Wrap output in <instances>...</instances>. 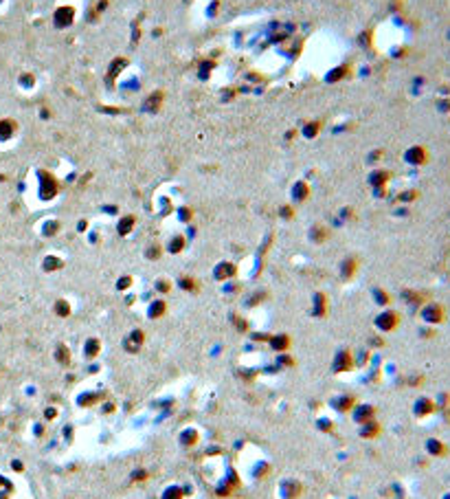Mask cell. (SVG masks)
Here are the masks:
<instances>
[{
  "mask_svg": "<svg viewBox=\"0 0 450 499\" xmlns=\"http://www.w3.org/2000/svg\"><path fill=\"white\" fill-rule=\"evenodd\" d=\"M353 368H356V363H353V354L349 350H338L336 352V357L332 361V372L334 374H347V372H351Z\"/></svg>",
  "mask_w": 450,
  "mask_h": 499,
  "instance_id": "cell-1",
  "label": "cell"
},
{
  "mask_svg": "<svg viewBox=\"0 0 450 499\" xmlns=\"http://www.w3.org/2000/svg\"><path fill=\"white\" fill-rule=\"evenodd\" d=\"M349 413H351V420L356 424H365V422H369V420H376L378 409L374 405H369V402H356V407H353Z\"/></svg>",
  "mask_w": 450,
  "mask_h": 499,
  "instance_id": "cell-2",
  "label": "cell"
},
{
  "mask_svg": "<svg viewBox=\"0 0 450 499\" xmlns=\"http://www.w3.org/2000/svg\"><path fill=\"white\" fill-rule=\"evenodd\" d=\"M398 326H400V315L395 310H382L376 317V328L380 332H393Z\"/></svg>",
  "mask_w": 450,
  "mask_h": 499,
  "instance_id": "cell-3",
  "label": "cell"
},
{
  "mask_svg": "<svg viewBox=\"0 0 450 499\" xmlns=\"http://www.w3.org/2000/svg\"><path fill=\"white\" fill-rule=\"evenodd\" d=\"M437 411V405L430 396H417L413 402V416L415 418H428Z\"/></svg>",
  "mask_w": 450,
  "mask_h": 499,
  "instance_id": "cell-4",
  "label": "cell"
},
{
  "mask_svg": "<svg viewBox=\"0 0 450 499\" xmlns=\"http://www.w3.org/2000/svg\"><path fill=\"white\" fill-rule=\"evenodd\" d=\"M356 396L353 394H338L334 398H329V407L336 411V413H349L353 407H356Z\"/></svg>",
  "mask_w": 450,
  "mask_h": 499,
  "instance_id": "cell-5",
  "label": "cell"
},
{
  "mask_svg": "<svg viewBox=\"0 0 450 499\" xmlns=\"http://www.w3.org/2000/svg\"><path fill=\"white\" fill-rule=\"evenodd\" d=\"M422 319L428 323V326H439V323L446 319L443 306H439V304H426L424 308H422Z\"/></svg>",
  "mask_w": 450,
  "mask_h": 499,
  "instance_id": "cell-6",
  "label": "cell"
},
{
  "mask_svg": "<svg viewBox=\"0 0 450 499\" xmlns=\"http://www.w3.org/2000/svg\"><path fill=\"white\" fill-rule=\"evenodd\" d=\"M178 442H180V447H185V449H194V447H198V442H200V431H198L196 426H185V429L178 434Z\"/></svg>",
  "mask_w": 450,
  "mask_h": 499,
  "instance_id": "cell-7",
  "label": "cell"
},
{
  "mask_svg": "<svg viewBox=\"0 0 450 499\" xmlns=\"http://www.w3.org/2000/svg\"><path fill=\"white\" fill-rule=\"evenodd\" d=\"M424 449L430 458H446L448 455V444L443 440H439V438H428V440L424 442Z\"/></svg>",
  "mask_w": 450,
  "mask_h": 499,
  "instance_id": "cell-8",
  "label": "cell"
},
{
  "mask_svg": "<svg viewBox=\"0 0 450 499\" xmlns=\"http://www.w3.org/2000/svg\"><path fill=\"white\" fill-rule=\"evenodd\" d=\"M143 343H145V332L143 330H132V332L125 336L123 341V347L128 350L130 354H136L143 347Z\"/></svg>",
  "mask_w": 450,
  "mask_h": 499,
  "instance_id": "cell-9",
  "label": "cell"
},
{
  "mask_svg": "<svg viewBox=\"0 0 450 499\" xmlns=\"http://www.w3.org/2000/svg\"><path fill=\"white\" fill-rule=\"evenodd\" d=\"M303 492V486L301 482H297V479H286V482H281L279 486V495L284 499H299Z\"/></svg>",
  "mask_w": 450,
  "mask_h": 499,
  "instance_id": "cell-10",
  "label": "cell"
},
{
  "mask_svg": "<svg viewBox=\"0 0 450 499\" xmlns=\"http://www.w3.org/2000/svg\"><path fill=\"white\" fill-rule=\"evenodd\" d=\"M380 434H382V424L378 420H369V422L360 424V431H358V436L363 440H376Z\"/></svg>",
  "mask_w": 450,
  "mask_h": 499,
  "instance_id": "cell-11",
  "label": "cell"
},
{
  "mask_svg": "<svg viewBox=\"0 0 450 499\" xmlns=\"http://www.w3.org/2000/svg\"><path fill=\"white\" fill-rule=\"evenodd\" d=\"M268 343H270V347H273L275 352L281 354V352L290 350L292 339H290V334H275V336H270V339H268Z\"/></svg>",
  "mask_w": 450,
  "mask_h": 499,
  "instance_id": "cell-12",
  "label": "cell"
},
{
  "mask_svg": "<svg viewBox=\"0 0 450 499\" xmlns=\"http://www.w3.org/2000/svg\"><path fill=\"white\" fill-rule=\"evenodd\" d=\"M101 400H104V396H101L99 392H81L79 396H77V405L79 407H95Z\"/></svg>",
  "mask_w": 450,
  "mask_h": 499,
  "instance_id": "cell-13",
  "label": "cell"
},
{
  "mask_svg": "<svg viewBox=\"0 0 450 499\" xmlns=\"http://www.w3.org/2000/svg\"><path fill=\"white\" fill-rule=\"evenodd\" d=\"M235 273H237V268L231 262H222L215 266V279H231V277H235Z\"/></svg>",
  "mask_w": 450,
  "mask_h": 499,
  "instance_id": "cell-14",
  "label": "cell"
},
{
  "mask_svg": "<svg viewBox=\"0 0 450 499\" xmlns=\"http://www.w3.org/2000/svg\"><path fill=\"white\" fill-rule=\"evenodd\" d=\"M42 198H53L57 194V183L53 176H46V174H42Z\"/></svg>",
  "mask_w": 450,
  "mask_h": 499,
  "instance_id": "cell-15",
  "label": "cell"
},
{
  "mask_svg": "<svg viewBox=\"0 0 450 499\" xmlns=\"http://www.w3.org/2000/svg\"><path fill=\"white\" fill-rule=\"evenodd\" d=\"M99 354H101V341L99 339H88L86 343H83V357L88 361L97 359Z\"/></svg>",
  "mask_w": 450,
  "mask_h": 499,
  "instance_id": "cell-16",
  "label": "cell"
},
{
  "mask_svg": "<svg viewBox=\"0 0 450 499\" xmlns=\"http://www.w3.org/2000/svg\"><path fill=\"white\" fill-rule=\"evenodd\" d=\"M327 312V299L323 293H316L314 295V306H312V315L314 317H323Z\"/></svg>",
  "mask_w": 450,
  "mask_h": 499,
  "instance_id": "cell-17",
  "label": "cell"
},
{
  "mask_svg": "<svg viewBox=\"0 0 450 499\" xmlns=\"http://www.w3.org/2000/svg\"><path fill=\"white\" fill-rule=\"evenodd\" d=\"M165 312H167V304L163 302V299H156V302L149 306L147 315H149V319H158V317H163Z\"/></svg>",
  "mask_w": 450,
  "mask_h": 499,
  "instance_id": "cell-18",
  "label": "cell"
},
{
  "mask_svg": "<svg viewBox=\"0 0 450 499\" xmlns=\"http://www.w3.org/2000/svg\"><path fill=\"white\" fill-rule=\"evenodd\" d=\"M55 361L59 365H70V350L64 343H59L55 347Z\"/></svg>",
  "mask_w": 450,
  "mask_h": 499,
  "instance_id": "cell-19",
  "label": "cell"
},
{
  "mask_svg": "<svg viewBox=\"0 0 450 499\" xmlns=\"http://www.w3.org/2000/svg\"><path fill=\"white\" fill-rule=\"evenodd\" d=\"M14 130H16L14 121H11V119H3V121H0V141H7L9 136L14 134Z\"/></svg>",
  "mask_w": 450,
  "mask_h": 499,
  "instance_id": "cell-20",
  "label": "cell"
},
{
  "mask_svg": "<svg viewBox=\"0 0 450 499\" xmlns=\"http://www.w3.org/2000/svg\"><path fill=\"white\" fill-rule=\"evenodd\" d=\"M160 499H185V490H183V486H167L165 488V492H163V497Z\"/></svg>",
  "mask_w": 450,
  "mask_h": 499,
  "instance_id": "cell-21",
  "label": "cell"
},
{
  "mask_svg": "<svg viewBox=\"0 0 450 499\" xmlns=\"http://www.w3.org/2000/svg\"><path fill=\"white\" fill-rule=\"evenodd\" d=\"M356 268H358V262L356 260H345L343 262V266H340V273H343V277L345 279H351L353 277V273H356Z\"/></svg>",
  "mask_w": 450,
  "mask_h": 499,
  "instance_id": "cell-22",
  "label": "cell"
},
{
  "mask_svg": "<svg viewBox=\"0 0 450 499\" xmlns=\"http://www.w3.org/2000/svg\"><path fill=\"white\" fill-rule=\"evenodd\" d=\"M132 227H134V218H132V216H125V218L119 220V227H117V229H119V233H121V236H128V233L132 231Z\"/></svg>",
  "mask_w": 450,
  "mask_h": 499,
  "instance_id": "cell-23",
  "label": "cell"
},
{
  "mask_svg": "<svg viewBox=\"0 0 450 499\" xmlns=\"http://www.w3.org/2000/svg\"><path fill=\"white\" fill-rule=\"evenodd\" d=\"M308 194H310V189H308V185H305V183H297L295 189H292V196H295V200H299V202L305 200Z\"/></svg>",
  "mask_w": 450,
  "mask_h": 499,
  "instance_id": "cell-24",
  "label": "cell"
},
{
  "mask_svg": "<svg viewBox=\"0 0 450 499\" xmlns=\"http://www.w3.org/2000/svg\"><path fill=\"white\" fill-rule=\"evenodd\" d=\"M310 238L314 240V242H323V240L327 238V229H325V227H321V225H316L314 229L310 231Z\"/></svg>",
  "mask_w": 450,
  "mask_h": 499,
  "instance_id": "cell-25",
  "label": "cell"
},
{
  "mask_svg": "<svg viewBox=\"0 0 450 499\" xmlns=\"http://www.w3.org/2000/svg\"><path fill=\"white\" fill-rule=\"evenodd\" d=\"M183 249H185V238L183 236H173L169 240V251L171 253H180Z\"/></svg>",
  "mask_w": 450,
  "mask_h": 499,
  "instance_id": "cell-26",
  "label": "cell"
},
{
  "mask_svg": "<svg viewBox=\"0 0 450 499\" xmlns=\"http://www.w3.org/2000/svg\"><path fill=\"white\" fill-rule=\"evenodd\" d=\"M316 429L323 431V434H332V431H334V422L329 418H319V420H316Z\"/></svg>",
  "mask_w": 450,
  "mask_h": 499,
  "instance_id": "cell-27",
  "label": "cell"
},
{
  "mask_svg": "<svg viewBox=\"0 0 450 499\" xmlns=\"http://www.w3.org/2000/svg\"><path fill=\"white\" fill-rule=\"evenodd\" d=\"M55 312L59 317H68L70 315V304L66 302V299H57L55 302Z\"/></svg>",
  "mask_w": 450,
  "mask_h": 499,
  "instance_id": "cell-28",
  "label": "cell"
},
{
  "mask_svg": "<svg viewBox=\"0 0 450 499\" xmlns=\"http://www.w3.org/2000/svg\"><path fill=\"white\" fill-rule=\"evenodd\" d=\"M180 288H183V291L196 293V291H198V284H196L194 277H183V279H180Z\"/></svg>",
  "mask_w": 450,
  "mask_h": 499,
  "instance_id": "cell-29",
  "label": "cell"
},
{
  "mask_svg": "<svg viewBox=\"0 0 450 499\" xmlns=\"http://www.w3.org/2000/svg\"><path fill=\"white\" fill-rule=\"evenodd\" d=\"M44 268L46 270H49V273H51V270H55V268H62V260H57V257H46V260H44Z\"/></svg>",
  "mask_w": 450,
  "mask_h": 499,
  "instance_id": "cell-30",
  "label": "cell"
},
{
  "mask_svg": "<svg viewBox=\"0 0 450 499\" xmlns=\"http://www.w3.org/2000/svg\"><path fill=\"white\" fill-rule=\"evenodd\" d=\"M295 363H297V361L292 359V357H288V354H284V352L277 357V368H279V365H284V368H292Z\"/></svg>",
  "mask_w": 450,
  "mask_h": 499,
  "instance_id": "cell-31",
  "label": "cell"
},
{
  "mask_svg": "<svg viewBox=\"0 0 450 499\" xmlns=\"http://www.w3.org/2000/svg\"><path fill=\"white\" fill-rule=\"evenodd\" d=\"M374 295H376V302L380 304V306H387L389 302H391V297H389V295H387L385 291H380V288H376Z\"/></svg>",
  "mask_w": 450,
  "mask_h": 499,
  "instance_id": "cell-32",
  "label": "cell"
},
{
  "mask_svg": "<svg viewBox=\"0 0 450 499\" xmlns=\"http://www.w3.org/2000/svg\"><path fill=\"white\" fill-rule=\"evenodd\" d=\"M406 159H409L411 163H424V161H426V156H424L422 150H419V152H415V150H413V152L406 154Z\"/></svg>",
  "mask_w": 450,
  "mask_h": 499,
  "instance_id": "cell-33",
  "label": "cell"
},
{
  "mask_svg": "<svg viewBox=\"0 0 450 499\" xmlns=\"http://www.w3.org/2000/svg\"><path fill=\"white\" fill-rule=\"evenodd\" d=\"M147 477H149V473L145 471V468H139V471L132 473V482H145Z\"/></svg>",
  "mask_w": 450,
  "mask_h": 499,
  "instance_id": "cell-34",
  "label": "cell"
},
{
  "mask_svg": "<svg viewBox=\"0 0 450 499\" xmlns=\"http://www.w3.org/2000/svg\"><path fill=\"white\" fill-rule=\"evenodd\" d=\"M268 471H270V466L266 464V462H259V464H257V468H255V473H253V475H255V477H263V475H266Z\"/></svg>",
  "mask_w": 450,
  "mask_h": 499,
  "instance_id": "cell-35",
  "label": "cell"
},
{
  "mask_svg": "<svg viewBox=\"0 0 450 499\" xmlns=\"http://www.w3.org/2000/svg\"><path fill=\"white\" fill-rule=\"evenodd\" d=\"M156 288H158L160 293H169L171 291V284H169V281H165V279H160V281H156Z\"/></svg>",
  "mask_w": 450,
  "mask_h": 499,
  "instance_id": "cell-36",
  "label": "cell"
},
{
  "mask_svg": "<svg viewBox=\"0 0 450 499\" xmlns=\"http://www.w3.org/2000/svg\"><path fill=\"white\" fill-rule=\"evenodd\" d=\"M44 418L46 420H55L57 418V409H55V407H46V409H44Z\"/></svg>",
  "mask_w": 450,
  "mask_h": 499,
  "instance_id": "cell-37",
  "label": "cell"
},
{
  "mask_svg": "<svg viewBox=\"0 0 450 499\" xmlns=\"http://www.w3.org/2000/svg\"><path fill=\"white\" fill-rule=\"evenodd\" d=\"M281 216H284V218H292L295 211H292V207H281Z\"/></svg>",
  "mask_w": 450,
  "mask_h": 499,
  "instance_id": "cell-38",
  "label": "cell"
},
{
  "mask_svg": "<svg viewBox=\"0 0 450 499\" xmlns=\"http://www.w3.org/2000/svg\"><path fill=\"white\" fill-rule=\"evenodd\" d=\"M130 284H132V279H130V277H123V279L117 284V288H128Z\"/></svg>",
  "mask_w": 450,
  "mask_h": 499,
  "instance_id": "cell-39",
  "label": "cell"
},
{
  "mask_svg": "<svg viewBox=\"0 0 450 499\" xmlns=\"http://www.w3.org/2000/svg\"><path fill=\"white\" fill-rule=\"evenodd\" d=\"M64 438H68V440H70V438H73V426H64Z\"/></svg>",
  "mask_w": 450,
  "mask_h": 499,
  "instance_id": "cell-40",
  "label": "cell"
},
{
  "mask_svg": "<svg viewBox=\"0 0 450 499\" xmlns=\"http://www.w3.org/2000/svg\"><path fill=\"white\" fill-rule=\"evenodd\" d=\"M147 253H149L147 257H158V253H160V249H158V246H154V249H149V251H147Z\"/></svg>",
  "mask_w": 450,
  "mask_h": 499,
  "instance_id": "cell-41",
  "label": "cell"
},
{
  "mask_svg": "<svg viewBox=\"0 0 450 499\" xmlns=\"http://www.w3.org/2000/svg\"><path fill=\"white\" fill-rule=\"evenodd\" d=\"M44 231H46V233H55V231H57V225H55V222H51V225H46Z\"/></svg>",
  "mask_w": 450,
  "mask_h": 499,
  "instance_id": "cell-42",
  "label": "cell"
},
{
  "mask_svg": "<svg viewBox=\"0 0 450 499\" xmlns=\"http://www.w3.org/2000/svg\"><path fill=\"white\" fill-rule=\"evenodd\" d=\"M180 218L187 222V218H191V211H189V209H183V211H180Z\"/></svg>",
  "mask_w": 450,
  "mask_h": 499,
  "instance_id": "cell-43",
  "label": "cell"
},
{
  "mask_svg": "<svg viewBox=\"0 0 450 499\" xmlns=\"http://www.w3.org/2000/svg\"><path fill=\"white\" fill-rule=\"evenodd\" d=\"M11 466H14L16 471H22V468H25V466H22V462H20V460H14V462H11Z\"/></svg>",
  "mask_w": 450,
  "mask_h": 499,
  "instance_id": "cell-44",
  "label": "cell"
},
{
  "mask_svg": "<svg viewBox=\"0 0 450 499\" xmlns=\"http://www.w3.org/2000/svg\"><path fill=\"white\" fill-rule=\"evenodd\" d=\"M104 411H106V413H112V411H115V405H112V402H110V405H106Z\"/></svg>",
  "mask_w": 450,
  "mask_h": 499,
  "instance_id": "cell-45",
  "label": "cell"
},
{
  "mask_svg": "<svg viewBox=\"0 0 450 499\" xmlns=\"http://www.w3.org/2000/svg\"><path fill=\"white\" fill-rule=\"evenodd\" d=\"M441 499H450V492H443V495H441Z\"/></svg>",
  "mask_w": 450,
  "mask_h": 499,
  "instance_id": "cell-46",
  "label": "cell"
}]
</instances>
